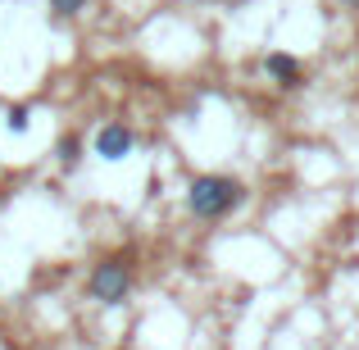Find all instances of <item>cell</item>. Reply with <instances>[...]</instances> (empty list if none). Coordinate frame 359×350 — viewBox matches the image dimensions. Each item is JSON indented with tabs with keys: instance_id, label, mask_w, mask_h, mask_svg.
<instances>
[{
	"instance_id": "6da1fadb",
	"label": "cell",
	"mask_w": 359,
	"mask_h": 350,
	"mask_svg": "<svg viewBox=\"0 0 359 350\" xmlns=\"http://www.w3.org/2000/svg\"><path fill=\"white\" fill-rule=\"evenodd\" d=\"M245 205V182L232 173H201L187 187V210L201 223H223Z\"/></svg>"
},
{
	"instance_id": "7a4b0ae2",
	"label": "cell",
	"mask_w": 359,
	"mask_h": 350,
	"mask_svg": "<svg viewBox=\"0 0 359 350\" xmlns=\"http://www.w3.org/2000/svg\"><path fill=\"white\" fill-rule=\"evenodd\" d=\"M132 287H137V264H132V250H118V255H105V260L91 264L87 273V300H96V305L114 309L123 300L132 296Z\"/></svg>"
},
{
	"instance_id": "3957f363",
	"label": "cell",
	"mask_w": 359,
	"mask_h": 350,
	"mask_svg": "<svg viewBox=\"0 0 359 350\" xmlns=\"http://www.w3.org/2000/svg\"><path fill=\"white\" fill-rule=\"evenodd\" d=\"M132 146H137V132H132L128 123H105V128L96 132V141H91V150H96L105 164H118V159H128Z\"/></svg>"
},
{
	"instance_id": "277c9868",
	"label": "cell",
	"mask_w": 359,
	"mask_h": 350,
	"mask_svg": "<svg viewBox=\"0 0 359 350\" xmlns=\"http://www.w3.org/2000/svg\"><path fill=\"white\" fill-rule=\"evenodd\" d=\"M264 73H269V82L282 87V91H300V87H305V69H300V60L287 55V51L264 55Z\"/></svg>"
},
{
	"instance_id": "5b68a950",
	"label": "cell",
	"mask_w": 359,
	"mask_h": 350,
	"mask_svg": "<svg viewBox=\"0 0 359 350\" xmlns=\"http://www.w3.org/2000/svg\"><path fill=\"white\" fill-rule=\"evenodd\" d=\"M55 164H60L64 173H73V168L82 164V141L78 137H64L60 146H55Z\"/></svg>"
},
{
	"instance_id": "8992f818",
	"label": "cell",
	"mask_w": 359,
	"mask_h": 350,
	"mask_svg": "<svg viewBox=\"0 0 359 350\" xmlns=\"http://www.w3.org/2000/svg\"><path fill=\"white\" fill-rule=\"evenodd\" d=\"M87 5H91V0H50V14L55 18H78Z\"/></svg>"
},
{
	"instance_id": "52a82bcc",
	"label": "cell",
	"mask_w": 359,
	"mask_h": 350,
	"mask_svg": "<svg viewBox=\"0 0 359 350\" xmlns=\"http://www.w3.org/2000/svg\"><path fill=\"white\" fill-rule=\"evenodd\" d=\"M5 128H9V132H27V105H14V109H9Z\"/></svg>"
},
{
	"instance_id": "ba28073f",
	"label": "cell",
	"mask_w": 359,
	"mask_h": 350,
	"mask_svg": "<svg viewBox=\"0 0 359 350\" xmlns=\"http://www.w3.org/2000/svg\"><path fill=\"white\" fill-rule=\"evenodd\" d=\"M341 5H346V9H359V0H341Z\"/></svg>"
}]
</instances>
